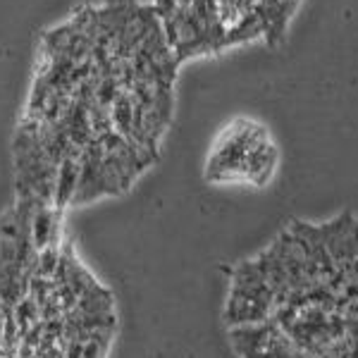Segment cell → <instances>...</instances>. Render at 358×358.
<instances>
[{
    "instance_id": "1",
    "label": "cell",
    "mask_w": 358,
    "mask_h": 358,
    "mask_svg": "<svg viewBox=\"0 0 358 358\" xmlns=\"http://www.w3.org/2000/svg\"><path fill=\"white\" fill-rule=\"evenodd\" d=\"M277 165L275 143L265 127L251 120H236L224 129L215 151L208 160V177L217 182L246 179L253 184L268 182Z\"/></svg>"
},
{
    "instance_id": "2",
    "label": "cell",
    "mask_w": 358,
    "mask_h": 358,
    "mask_svg": "<svg viewBox=\"0 0 358 358\" xmlns=\"http://www.w3.org/2000/svg\"><path fill=\"white\" fill-rule=\"evenodd\" d=\"M277 308L275 292L265 282L256 261H241L234 268L229 282L224 320L229 327L253 325V322L270 320Z\"/></svg>"
},
{
    "instance_id": "3",
    "label": "cell",
    "mask_w": 358,
    "mask_h": 358,
    "mask_svg": "<svg viewBox=\"0 0 358 358\" xmlns=\"http://www.w3.org/2000/svg\"><path fill=\"white\" fill-rule=\"evenodd\" d=\"M229 344L239 358H308L273 317L253 325L229 327Z\"/></svg>"
},
{
    "instance_id": "4",
    "label": "cell",
    "mask_w": 358,
    "mask_h": 358,
    "mask_svg": "<svg viewBox=\"0 0 358 358\" xmlns=\"http://www.w3.org/2000/svg\"><path fill=\"white\" fill-rule=\"evenodd\" d=\"M57 208L55 206H36L31 215V224H29V232H31V244L36 251H43V248L57 246Z\"/></svg>"
},
{
    "instance_id": "5",
    "label": "cell",
    "mask_w": 358,
    "mask_h": 358,
    "mask_svg": "<svg viewBox=\"0 0 358 358\" xmlns=\"http://www.w3.org/2000/svg\"><path fill=\"white\" fill-rule=\"evenodd\" d=\"M79 153H82V151L67 155V158L60 163V167H57L55 199H53L55 208L72 206L74 192H77V184H79Z\"/></svg>"
}]
</instances>
